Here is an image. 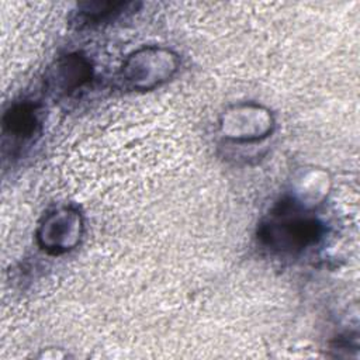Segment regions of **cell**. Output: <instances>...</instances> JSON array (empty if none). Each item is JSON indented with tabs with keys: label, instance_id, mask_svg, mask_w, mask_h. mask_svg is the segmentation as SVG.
Masks as SVG:
<instances>
[{
	"label": "cell",
	"instance_id": "cell-1",
	"mask_svg": "<svg viewBox=\"0 0 360 360\" xmlns=\"http://www.w3.org/2000/svg\"><path fill=\"white\" fill-rule=\"evenodd\" d=\"M325 224L309 207L288 197L277 202L257 226V239L263 248L277 255H300L321 243Z\"/></svg>",
	"mask_w": 360,
	"mask_h": 360
},
{
	"label": "cell",
	"instance_id": "cell-2",
	"mask_svg": "<svg viewBox=\"0 0 360 360\" xmlns=\"http://www.w3.org/2000/svg\"><path fill=\"white\" fill-rule=\"evenodd\" d=\"M177 68L179 58L172 51L160 46H145L128 56L120 77L132 90H152L170 80Z\"/></svg>",
	"mask_w": 360,
	"mask_h": 360
},
{
	"label": "cell",
	"instance_id": "cell-3",
	"mask_svg": "<svg viewBox=\"0 0 360 360\" xmlns=\"http://www.w3.org/2000/svg\"><path fill=\"white\" fill-rule=\"evenodd\" d=\"M83 235V217L73 207L48 212L37 231L39 248L49 255H62L75 249Z\"/></svg>",
	"mask_w": 360,
	"mask_h": 360
},
{
	"label": "cell",
	"instance_id": "cell-4",
	"mask_svg": "<svg viewBox=\"0 0 360 360\" xmlns=\"http://www.w3.org/2000/svg\"><path fill=\"white\" fill-rule=\"evenodd\" d=\"M274 128L271 112L253 103H243L226 110L219 120V131L233 142H257L267 138Z\"/></svg>",
	"mask_w": 360,
	"mask_h": 360
},
{
	"label": "cell",
	"instance_id": "cell-5",
	"mask_svg": "<svg viewBox=\"0 0 360 360\" xmlns=\"http://www.w3.org/2000/svg\"><path fill=\"white\" fill-rule=\"evenodd\" d=\"M93 77L90 60L82 53H68L49 69L46 87L56 96H68L83 87Z\"/></svg>",
	"mask_w": 360,
	"mask_h": 360
},
{
	"label": "cell",
	"instance_id": "cell-6",
	"mask_svg": "<svg viewBox=\"0 0 360 360\" xmlns=\"http://www.w3.org/2000/svg\"><path fill=\"white\" fill-rule=\"evenodd\" d=\"M39 107L31 101L14 103L3 117V132L20 146L32 141L41 129Z\"/></svg>",
	"mask_w": 360,
	"mask_h": 360
},
{
	"label": "cell",
	"instance_id": "cell-7",
	"mask_svg": "<svg viewBox=\"0 0 360 360\" xmlns=\"http://www.w3.org/2000/svg\"><path fill=\"white\" fill-rule=\"evenodd\" d=\"M134 3L124 1H90L79 4V11L76 21L83 25H96L124 14L125 11H132Z\"/></svg>",
	"mask_w": 360,
	"mask_h": 360
}]
</instances>
